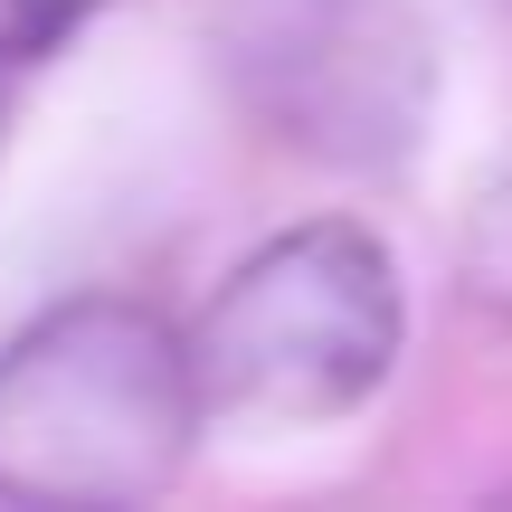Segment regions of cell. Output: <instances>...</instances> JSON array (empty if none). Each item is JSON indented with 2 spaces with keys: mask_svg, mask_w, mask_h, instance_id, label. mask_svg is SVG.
Wrapping results in <instances>:
<instances>
[{
  "mask_svg": "<svg viewBox=\"0 0 512 512\" xmlns=\"http://www.w3.org/2000/svg\"><path fill=\"white\" fill-rule=\"evenodd\" d=\"M209 427L190 332L133 294L48 304L0 342V503L124 512L181 475Z\"/></svg>",
  "mask_w": 512,
  "mask_h": 512,
  "instance_id": "cell-1",
  "label": "cell"
},
{
  "mask_svg": "<svg viewBox=\"0 0 512 512\" xmlns=\"http://www.w3.org/2000/svg\"><path fill=\"white\" fill-rule=\"evenodd\" d=\"M456 285L475 313L512 323V152L484 162V181L465 190V219H456Z\"/></svg>",
  "mask_w": 512,
  "mask_h": 512,
  "instance_id": "cell-4",
  "label": "cell"
},
{
  "mask_svg": "<svg viewBox=\"0 0 512 512\" xmlns=\"http://www.w3.org/2000/svg\"><path fill=\"white\" fill-rule=\"evenodd\" d=\"M219 67L275 143L332 171H399L437 114L418 0H228Z\"/></svg>",
  "mask_w": 512,
  "mask_h": 512,
  "instance_id": "cell-3",
  "label": "cell"
},
{
  "mask_svg": "<svg viewBox=\"0 0 512 512\" xmlns=\"http://www.w3.org/2000/svg\"><path fill=\"white\" fill-rule=\"evenodd\" d=\"M105 0H0V67H29V57L67 48Z\"/></svg>",
  "mask_w": 512,
  "mask_h": 512,
  "instance_id": "cell-5",
  "label": "cell"
},
{
  "mask_svg": "<svg viewBox=\"0 0 512 512\" xmlns=\"http://www.w3.org/2000/svg\"><path fill=\"white\" fill-rule=\"evenodd\" d=\"M399 342H408L399 256L361 219H313L228 266V285L190 323V370H200L209 418L323 427L380 399Z\"/></svg>",
  "mask_w": 512,
  "mask_h": 512,
  "instance_id": "cell-2",
  "label": "cell"
}]
</instances>
